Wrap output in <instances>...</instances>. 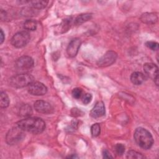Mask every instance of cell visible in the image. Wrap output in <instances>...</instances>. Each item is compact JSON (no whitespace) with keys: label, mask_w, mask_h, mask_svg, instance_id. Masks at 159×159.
Masks as SVG:
<instances>
[{"label":"cell","mask_w":159,"mask_h":159,"mask_svg":"<svg viewBox=\"0 0 159 159\" xmlns=\"http://www.w3.org/2000/svg\"><path fill=\"white\" fill-rule=\"evenodd\" d=\"M17 125L24 131L34 134L42 133L45 128V122L39 117H27L17 122Z\"/></svg>","instance_id":"obj_1"},{"label":"cell","mask_w":159,"mask_h":159,"mask_svg":"<svg viewBox=\"0 0 159 159\" xmlns=\"http://www.w3.org/2000/svg\"><path fill=\"white\" fill-rule=\"evenodd\" d=\"M134 137L137 144L143 149H149L153 144V139L152 134L144 128L139 127L136 129Z\"/></svg>","instance_id":"obj_2"},{"label":"cell","mask_w":159,"mask_h":159,"mask_svg":"<svg viewBox=\"0 0 159 159\" xmlns=\"http://www.w3.org/2000/svg\"><path fill=\"white\" fill-rule=\"evenodd\" d=\"M34 78L33 76L27 73L19 74L13 76L9 79L10 85L14 88H21L25 86H29L34 82Z\"/></svg>","instance_id":"obj_3"},{"label":"cell","mask_w":159,"mask_h":159,"mask_svg":"<svg viewBox=\"0 0 159 159\" xmlns=\"http://www.w3.org/2000/svg\"><path fill=\"white\" fill-rule=\"evenodd\" d=\"M25 136L24 130L17 126L11 129L7 132L6 136V141L8 145H16L22 140Z\"/></svg>","instance_id":"obj_4"},{"label":"cell","mask_w":159,"mask_h":159,"mask_svg":"<svg viewBox=\"0 0 159 159\" xmlns=\"http://www.w3.org/2000/svg\"><path fill=\"white\" fill-rule=\"evenodd\" d=\"M30 36L27 31H20L14 35L11 39V43L16 48H22L25 46L30 41Z\"/></svg>","instance_id":"obj_5"},{"label":"cell","mask_w":159,"mask_h":159,"mask_svg":"<svg viewBox=\"0 0 159 159\" xmlns=\"http://www.w3.org/2000/svg\"><path fill=\"white\" fill-rule=\"evenodd\" d=\"M34 60L29 56H22L16 61V68L22 71L30 70L34 66Z\"/></svg>","instance_id":"obj_6"},{"label":"cell","mask_w":159,"mask_h":159,"mask_svg":"<svg viewBox=\"0 0 159 159\" xmlns=\"http://www.w3.org/2000/svg\"><path fill=\"white\" fill-rule=\"evenodd\" d=\"M117 54L114 51H108L98 61L97 64L100 67H107L112 65L116 60Z\"/></svg>","instance_id":"obj_7"},{"label":"cell","mask_w":159,"mask_h":159,"mask_svg":"<svg viewBox=\"0 0 159 159\" xmlns=\"http://www.w3.org/2000/svg\"><path fill=\"white\" fill-rule=\"evenodd\" d=\"M143 70L145 74L152 78L157 86L158 85V66L152 63H147L143 66Z\"/></svg>","instance_id":"obj_8"},{"label":"cell","mask_w":159,"mask_h":159,"mask_svg":"<svg viewBox=\"0 0 159 159\" xmlns=\"http://www.w3.org/2000/svg\"><path fill=\"white\" fill-rule=\"evenodd\" d=\"M28 92L34 96H42L47 93V88L40 82L34 81L29 86Z\"/></svg>","instance_id":"obj_9"},{"label":"cell","mask_w":159,"mask_h":159,"mask_svg":"<svg viewBox=\"0 0 159 159\" xmlns=\"http://www.w3.org/2000/svg\"><path fill=\"white\" fill-rule=\"evenodd\" d=\"M35 110L42 114H50L53 111L52 106L47 101L39 100L35 102L34 103Z\"/></svg>","instance_id":"obj_10"},{"label":"cell","mask_w":159,"mask_h":159,"mask_svg":"<svg viewBox=\"0 0 159 159\" xmlns=\"http://www.w3.org/2000/svg\"><path fill=\"white\" fill-rule=\"evenodd\" d=\"M81 42L79 38H75L72 39L69 43L67 48L66 52L70 57H75L79 50Z\"/></svg>","instance_id":"obj_11"},{"label":"cell","mask_w":159,"mask_h":159,"mask_svg":"<svg viewBox=\"0 0 159 159\" xmlns=\"http://www.w3.org/2000/svg\"><path fill=\"white\" fill-rule=\"evenodd\" d=\"M105 114V106L102 101L98 102L90 112V116L93 118H98Z\"/></svg>","instance_id":"obj_12"},{"label":"cell","mask_w":159,"mask_h":159,"mask_svg":"<svg viewBox=\"0 0 159 159\" xmlns=\"http://www.w3.org/2000/svg\"><path fill=\"white\" fill-rule=\"evenodd\" d=\"M140 20L142 22L145 24H155L158 20V16L157 13L145 12L142 14L140 17Z\"/></svg>","instance_id":"obj_13"},{"label":"cell","mask_w":159,"mask_h":159,"mask_svg":"<svg viewBox=\"0 0 159 159\" xmlns=\"http://www.w3.org/2000/svg\"><path fill=\"white\" fill-rule=\"evenodd\" d=\"M145 80V75L139 71L134 72L130 76V81L131 82L135 85H140Z\"/></svg>","instance_id":"obj_14"},{"label":"cell","mask_w":159,"mask_h":159,"mask_svg":"<svg viewBox=\"0 0 159 159\" xmlns=\"http://www.w3.org/2000/svg\"><path fill=\"white\" fill-rule=\"evenodd\" d=\"M19 114L20 116L27 118L29 117L32 114V109L29 104L22 105L19 110Z\"/></svg>","instance_id":"obj_15"},{"label":"cell","mask_w":159,"mask_h":159,"mask_svg":"<svg viewBox=\"0 0 159 159\" xmlns=\"http://www.w3.org/2000/svg\"><path fill=\"white\" fill-rule=\"evenodd\" d=\"M92 18V15L91 14L86 13V14H82L77 16L75 19V25H81L83 23L88 21Z\"/></svg>","instance_id":"obj_16"},{"label":"cell","mask_w":159,"mask_h":159,"mask_svg":"<svg viewBox=\"0 0 159 159\" xmlns=\"http://www.w3.org/2000/svg\"><path fill=\"white\" fill-rule=\"evenodd\" d=\"M48 1H30L29 3L31 4V7L35 9H40L45 7L48 4Z\"/></svg>","instance_id":"obj_17"},{"label":"cell","mask_w":159,"mask_h":159,"mask_svg":"<svg viewBox=\"0 0 159 159\" xmlns=\"http://www.w3.org/2000/svg\"><path fill=\"white\" fill-rule=\"evenodd\" d=\"M9 99L7 94L3 91L1 92L0 94V106L2 108H6L9 106Z\"/></svg>","instance_id":"obj_18"},{"label":"cell","mask_w":159,"mask_h":159,"mask_svg":"<svg viewBox=\"0 0 159 159\" xmlns=\"http://www.w3.org/2000/svg\"><path fill=\"white\" fill-rule=\"evenodd\" d=\"M24 28L27 30H35L37 28V22L31 19L26 20L24 23Z\"/></svg>","instance_id":"obj_19"},{"label":"cell","mask_w":159,"mask_h":159,"mask_svg":"<svg viewBox=\"0 0 159 159\" xmlns=\"http://www.w3.org/2000/svg\"><path fill=\"white\" fill-rule=\"evenodd\" d=\"M126 158H129V159H134V158L140 159V158H145V157L144 155H143L141 153L138 152L137 151L129 150L127 153Z\"/></svg>","instance_id":"obj_20"},{"label":"cell","mask_w":159,"mask_h":159,"mask_svg":"<svg viewBox=\"0 0 159 159\" xmlns=\"http://www.w3.org/2000/svg\"><path fill=\"white\" fill-rule=\"evenodd\" d=\"M91 132L93 137L98 136L101 132V127L99 124L97 123L93 124L91 127Z\"/></svg>","instance_id":"obj_21"},{"label":"cell","mask_w":159,"mask_h":159,"mask_svg":"<svg viewBox=\"0 0 159 159\" xmlns=\"http://www.w3.org/2000/svg\"><path fill=\"white\" fill-rule=\"evenodd\" d=\"M72 96L75 99H80L83 96V90L80 88H75L72 91Z\"/></svg>","instance_id":"obj_22"},{"label":"cell","mask_w":159,"mask_h":159,"mask_svg":"<svg viewBox=\"0 0 159 159\" xmlns=\"http://www.w3.org/2000/svg\"><path fill=\"white\" fill-rule=\"evenodd\" d=\"M114 148L116 153L118 155H122L125 152V146L122 143H117Z\"/></svg>","instance_id":"obj_23"},{"label":"cell","mask_w":159,"mask_h":159,"mask_svg":"<svg viewBox=\"0 0 159 159\" xmlns=\"http://www.w3.org/2000/svg\"><path fill=\"white\" fill-rule=\"evenodd\" d=\"M146 46L152 50H157L158 49V43L154 41H148L145 43Z\"/></svg>","instance_id":"obj_24"},{"label":"cell","mask_w":159,"mask_h":159,"mask_svg":"<svg viewBox=\"0 0 159 159\" xmlns=\"http://www.w3.org/2000/svg\"><path fill=\"white\" fill-rule=\"evenodd\" d=\"M82 102L84 104H88L92 100V95L90 93H85L81 97Z\"/></svg>","instance_id":"obj_25"},{"label":"cell","mask_w":159,"mask_h":159,"mask_svg":"<svg viewBox=\"0 0 159 159\" xmlns=\"http://www.w3.org/2000/svg\"><path fill=\"white\" fill-rule=\"evenodd\" d=\"M102 155H103V157L104 158H112V156L111 155L110 153L106 150H104L103 151V153H102Z\"/></svg>","instance_id":"obj_26"},{"label":"cell","mask_w":159,"mask_h":159,"mask_svg":"<svg viewBox=\"0 0 159 159\" xmlns=\"http://www.w3.org/2000/svg\"><path fill=\"white\" fill-rule=\"evenodd\" d=\"M6 17H7L6 12L5 11H4L2 9H1V19L2 20H4L6 19Z\"/></svg>","instance_id":"obj_27"},{"label":"cell","mask_w":159,"mask_h":159,"mask_svg":"<svg viewBox=\"0 0 159 159\" xmlns=\"http://www.w3.org/2000/svg\"><path fill=\"white\" fill-rule=\"evenodd\" d=\"M0 36H1V39H0V43L2 44L4 40V32L2 31V29H1V34H0Z\"/></svg>","instance_id":"obj_28"}]
</instances>
